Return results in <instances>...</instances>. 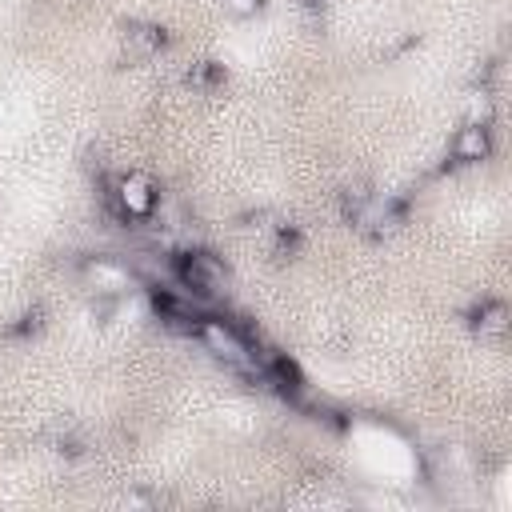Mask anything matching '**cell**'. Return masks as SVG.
Segmentation results:
<instances>
[{"mask_svg": "<svg viewBox=\"0 0 512 512\" xmlns=\"http://www.w3.org/2000/svg\"><path fill=\"white\" fill-rule=\"evenodd\" d=\"M220 4H224V12L232 20H248V16H256L264 8V0H220Z\"/></svg>", "mask_w": 512, "mask_h": 512, "instance_id": "30bf717a", "label": "cell"}, {"mask_svg": "<svg viewBox=\"0 0 512 512\" xmlns=\"http://www.w3.org/2000/svg\"><path fill=\"white\" fill-rule=\"evenodd\" d=\"M120 44H124V56H128V60H152V56L164 48V28H160V24L132 20V24H124Z\"/></svg>", "mask_w": 512, "mask_h": 512, "instance_id": "5b68a950", "label": "cell"}, {"mask_svg": "<svg viewBox=\"0 0 512 512\" xmlns=\"http://www.w3.org/2000/svg\"><path fill=\"white\" fill-rule=\"evenodd\" d=\"M472 332H480V336H488V340L504 336V332H508V308H504L500 300H480V304L472 308Z\"/></svg>", "mask_w": 512, "mask_h": 512, "instance_id": "8992f818", "label": "cell"}, {"mask_svg": "<svg viewBox=\"0 0 512 512\" xmlns=\"http://www.w3.org/2000/svg\"><path fill=\"white\" fill-rule=\"evenodd\" d=\"M196 340H200L216 360H224V364H232V368H240V372H256V352H252V344H248L228 320H220V316L196 320Z\"/></svg>", "mask_w": 512, "mask_h": 512, "instance_id": "6da1fadb", "label": "cell"}, {"mask_svg": "<svg viewBox=\"0 0 512 512\" xmlns=\"http://www.w3.org/2000/svg\"><path fill=\"white\" fill-rule=\"evenodd\" d=\"M492 156V132L488 124H464L456 136H452V160L456 164H480Z\"/></svg>", "mask_w": 512, "mask_h": 512, "instance_id": "277c9868", "label": "cell"}, {"mask_svg": "<svg viewBox=\"0 0 512 512\" xmlns=\"http://www.w3.org/2000/svg\"><path fill=\"white\" fill-rule=\"evenodd\" d=\"M156 200H160V188L148 172H124L116 184H112V204L124 220H148L156 216Z\"/></svg>", "mask_w": 512, "mask_h": 512, "instance_id": "7a4b0ae2", "label": "cell"}, {"mask_svg": "<svg viewBox=\"0 0 512 512\" xmlns=\"http://www.w3.org/2000/svg\"><path fill=\"white\" fill-rule=\"evenodd\" d=\"M304 4H308V8H324L328 0H304Z\"/></svg>", "mask_w": 512, "mask_h": 512, "instance_id": "8fae6325", "label": "cell"}, {"mask_svg": "<svg viewBox=\"0 0 512 512\" xmlns=\"http://www.w3.org/2000/svg\"><path fill=\"white\" fill-rule=\"evenodd\" d=\"M176 276L192 296H220L228 288V268L212 252H184L176 256Z\"/></svg>", "mask_w": 512, "mask_h": 512, "instance_id": "3957f363", "label": "cell"}, {"mask_svg": "<svg viewBox=\"0 0 512 512\" xmlns=\"http://www.w3.org/2000/svg\"><path fill=\"white\" fill-rule=\"evenodd\" d=\"M184 84H188L192 92H216V88L224 84V72H220V68L212 64V60H196V64L188 68Z\"/></svg>", "mask_w": 512, "mask_h": 512, "instance_id": "ba28073f", "label": "cell"}, {"mask_svg": "<svg viewBox=\"0 0 512 512\" xmlns=\"http://www.w3.org/2000/svg\"><path fill=\"white\" fill-rule=\"evenodd\" d=\"M84 272H88L92 292H104V296H116V292L128 284V272H124L120 264H112V260H92Z\"/></svg>", "mask_w": 512, "mask_h": 512, "instance_id": "52a82bcc", "label": "cell"}, {"mask_svg": "<svg viewBox=\"0 0 512 512\" xmlns=\"http://www.w3.org/2000/svg\"><path fill=\"white\" fill-rule=\"evenodd\" d=\"M372 196H376V192H372L364 180L344 184V192H340V208H344V216H348V220H356V216H360V208H364Z\"/></svg>", "mask_w": 512, "mask_h": 512, "instance_id": "9c48e42d", "label": "cell"}]
</instances>
